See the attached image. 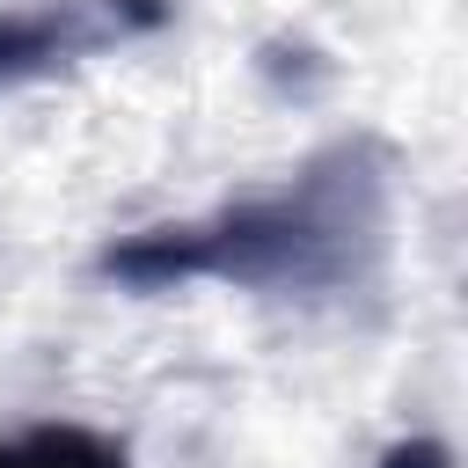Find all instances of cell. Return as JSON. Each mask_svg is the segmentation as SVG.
Masks as SVG:
<instances>
[{
    "instance_id": "6da1fadb",
    "label": "cell",
    "mask_w": 468,
    "mask_h": 468,
    "mask_svg": "<svg viewBox=\"0 0 468 468\" xmlns=\"http://www.w3.org/2000/svg\"><path fill=\"white\" fill-rule=\"evenodd\" d=\"M388 234H395V146L351 132L307 154L300 176H285L263 197L110 241L95 271L124 292H168L197 278L241 292H344L380 271Z\"/></svg>"
},
{
    "instance_id": "7a4b0ae2",
    "label": "cell",
    "mask_w": 468,
    "mask_h": 468,
    "mask_svg": "<svg viewBox=\"0 0 468 468\" xmlns=\"http://www.w3.org/2000/svg\"><path fill=\"white\" fill-rule=\"evenodd\" d=\"M168 22H176V0H29V7H7L0 15V88L73 73L102 51L161 37Z\"/></svg>"
},
{
    "instance_id": "3957f363",
    "label": "cell",
    "mask_w": 468,
    "mask_h": 468,
    "mask_svg": "<svg viewBox=\"0 0 468 468\" xmlns=\"http://www.w3.org/2000/svg\"><path fill=\"white\" fill-rule=\"evenodd\" d=\"M0 468H132V453L95 424H29L0 439Z\"/></svg>"
},
{
    "instance_id": "277c9868",
    "label": "cell",
    "mask_w": 468,
    "mask_h": 468,
    "mask_svg": "<svg viewBox=\"0 0 468 468\" xmlns=\"http://www.w3.org/2000/svg\"><path fill=\"white\" fill-rule=\"evenodd\" d=\"M373 468H453V446L446 439H395Z\"/></svg>"
}]
</instances>
